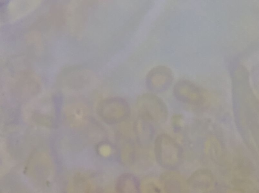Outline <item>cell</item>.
<instances>
[{"mask_svg":"<svg viewBox=\"0 0 259 193\" xmlns=\"http://www.w3.org/2000/svg\"><path fill=\"white\" fill-rule=\"evenodd\" d=\"M155 159L162 168L174 171L181 165L184 152L180 144L166 133L159 134L154 141Z\"/></svg>","mask_w":259,"mask_h":193,"instance_id":"1","label":"cell"},{"mask_svg":"<svg viewBox=\"0 0 259 193\" xmlns=\"http://www.w3.org/2000/svg\"><path fill=\"white\" fill-rule=\"evenodd\" d=\"M137 107L140 115L150 122L156 124L164 123L168 112L165 103L152 93H145L139 96L137 100Z\"/></svg>","mask_w":259,"mask_h":193,"instance_id":"2","label":"cell"},{"mask_svg":"<svg viewBox=\"0 0 259 193\" xmlns=\"http://www.w3.org/2000/svg\"><path fill=\"white\" fill-rule=\"evenodd\" d=\"M131 108L124 99L114 97L105 100L102 104L100 113L107 123L115 124L127 120L131 115Z\"/></svg>","mask_w":259,"mask_h":193,"instance_id":"3","label":"cell"},{"mask_svg":"<svg viewBox=\"0 0 259 193\" xmlns=\"http://www.w3.org/2000/svg\"><path fill=\"white\" fill-rule=\"evenodd\" d=\"M174 78L172 71L169 67L158 65L148 72L145 78V84L150 91L159 93L169 88Z\"/></svg>","mask_w":259,"mask_h":193,"instance_id":"4","label":"cell"},{"mask_svg":"<svg viewBox=\"0 0 259 193\" xmlns=\"http://www.w3.org/2000/svg\"><path fill=\"white\" fill-rule=\"evenodd\" d=\"M175 98L183 103L198 105L202 100V94L199 88L192 81L182 79L178 81L173 87Z\"/></svg>","mask_w":259,"mask_h":193,"instance_id":"5","label":"cell"},{"mask_svg":"<svg viewBox=\"0 0 259 193\" xmlns=\"http://www.w3.org/2000/svg\"><path fill=\"white\" fill-rule=\"evenodd\" d=\"M134 131L138 144L143 148L148 147L154 136V129L151 122L139 115L135 121Z\"/></svg>","mask_w":259,"mask_h":193,"instance_id":"6","label":"cell"},{"mask_svg":"<svg viewBox=\"0 0 259 193\" xmlns=\"http://www.w3.org/2000/svg\"><path fill=\"white\" fill-rule=\"evenodd\" d=\"M161 181L164 193H188L186 181L177 173L170 171L163 174Z\"/></svg>","mask_w":259,"mask_h":193,"instance_id":"7","label":"cell"},{"mask_svg":"<svg viewBox=\"0 0 259 193\" xmlns=\"http://www.w3.org/2000/svg\"><path fill=\"white\" fill-rule=\"evenodd\" d=\"M117 193H142L138 178L130 173H124L118 177L116 184Z\"/></svg>","mask_w":259,"mask_h":193,"instance_id":"8","label":"cell"},{"mask_svg":"<svg viewBox=\"0 0 259 193\" xmlns=\"http://www.w3.org/2000/svg\"><path fill=\"white\" fill-rule=\"evenodd\" d=\"M186 182L188 186L193 189H204L210 186L212 177L207 170L199 169L193 172Z\"/></svg>","mask_w":259,"mask_h":193,"instance_id":"9","label":"cell"},{"mask_svg":"<svg viewBox=\"0 0 259 193\" xmlns=\"http://www.w3.org/2000/svg\"><path fill=\"white\" fill-rule=\"evenodd\" d=\"M38 1H15L9 4V12L12 19H17L31 12L39 3Z\"/></svg>","mask_w":259,"mask_h":193,"instance_id":"10","label":"cell"},{"mask_svg":"<svg viewBox=\"0 0 259 193\" xmlns=\"http://www.w3.org/2000/svg\"><path fill=\"white\" fill-rule=\"evenodd\" d=\"M119 154L121 162L125 166L132 165L135 160V145L131 139L124 137L121 139Z\"/></svg>","mask_w":259,"mask_h":193,"instance_id":"11","label":"cell"},{"mask_svg":"<svg viewBox=\"0 0 259 193\" xmlns=\"http://www.w3.org/2000/svg\"><path fill=\"white\" fill-rule=\"evenodd\" d=\"M144 190V193H163L161 188L153 181L146 183Z\"/></svg>","mask_w":259,"mask_h":193,"instance_id":"12","label":"cell"},{"mask_svg":"<svg viewBox=\"0 0 259 193\" xmlns=\"http://www.w3.org/2000/svg\"><path fill=\"white\" fill-rule=\"evenodd\" d=\"M204 193H214L213 192H211V191H208V192H204Z\"/></svg>","mask_w":259,"mask_h":193,"instance_id":"13","label":"cell"}]
</instances>
